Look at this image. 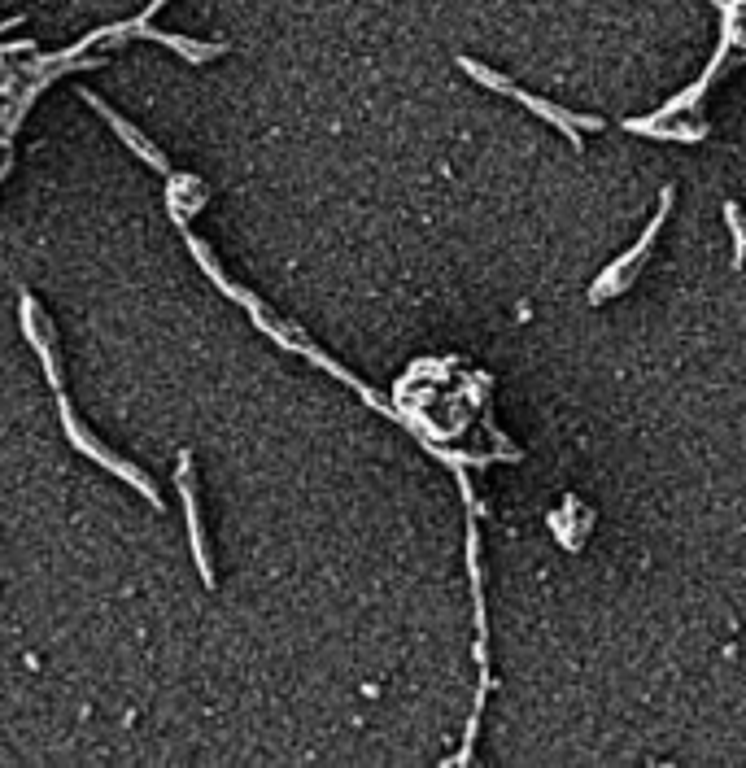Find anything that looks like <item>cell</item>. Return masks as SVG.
I'll list each match as a JSON object with an SVG mask.
<instances>
[{"label":"cell","mask_w":746,"mask_h":768,"mask_svg":"<svg viewBox=\"0 0 746 768\" xmlns=\"http://www.w3.org/2000/svg\"><path fill=\"white\" fill-rule=\"evenodd\" d=\"M629 131H642V136H655V140H703V127H659V123H642V118H629V123H624Z\"/></svg>","instance_id":"7"},{"label":"cell","mask_w":746,"mask_h":768,"mask_svg":"<svg viewBox=\"0 0 746 768\" xmlns=\"http://www.w3.org/2000/svg\"><path fill=\"white\" fill-rule=\"evenodd\" d=\"M131 35H144V40H162V44H171L175 53H184L188 62H210V57H219L223 53V44H197V40H184V35H166V31H149V22H140V27H131Z\"/></svg>","instance_id":"6"},{"label":"cell","mask_w":746,"mask_h":768,"mask_svg":"<svg viewBox=\"0 0 746 768\" xmlns=\"http://www.w3.org/2000/svg\"><path fill=\"white\" fill-rule=\"evenodd\" d=\"M57 415H62V428H66L70 446H75L79 454H88V459H96V463H101V467H110L114 476H123V480H127L131 489H136L140 498H149L153 507H158V489H153V480L144 476L140 467H131V463H123V459H118V454H110V450H105L101 441H96L92 432H88V428H83L79 419H75V411H70V402H66V393H57Z\"/></svg>","instance_id":"1"},{"label":"cell","mask_w":746,"mask_h":768,"mask_svg":"<svg viewBox=\"0 0 746 768\" xmlns=\"http://www.w3.org/2000/svg\"><path fill=\"white\" fill-rule=\"evenodd\" d=\"M668 206H672V188H664V197H659V210H655L651 227H646V232H642V240H637V245L629 249V254H620L616 262H611V267H607L603 275H598L594 293H589V297H594V302H603V297H611V293H620V288H624V275H629V271L637 267V262L646 258V249H651V240L659 236V227H664V214H668Z\"/></svg>","instance_id":"2"},{"label":"cell","mask_w":746,"mask_h":768,"mask_svg":"<svg viewBox=\"0 0 746 768\" xmlns=\"http://www.w3.org/2000/svg\"><path fill=\"white\" fill-rule=\"evenodd\" d=\"M83 101H88V105H96V110H101V118H105V123H110V127L118 131V136H123V144H127V149H131V153H136V158H144V162H149V166H158V171H162V175H171V166H166V158H162V149H153V144H149V140H144V136H140V131H136V127H131V123H127V118H118V114L110 110V105H105V101H101V96H92V92H83Z\"/></svg>","instance_id":"4"},{"label":"cell","mask_w":746,"mask_h":768,"mask_svg":"<svg viewBox=\"0 0 746 768\" xmlns=\"http://www.w3.org/2000/svg\"><path fill=\"white\" fill-rule=\"evenodd\" d=\"M179 498H184V515H188V537H192V555H197L201 581L214 585V563L206 550V528H201V507H197V480H192V454H179Z\"/></svg>","instance_id":"3"},{"label":"cell","mask_w":746,"mask_h":768,"mask_svg":"<svg viewBox=\"0 0 746 768\" xmlns=\"http://www.w3.org/2000/svg\"><path fill=\"white\" fill-rule=\"evenodd\" d=\"M459 70H467V79H476V83H485V88H493V92H507L511 88V79H502V75H493L489 66H480V62H472V57H459Z\"/></svg>","instance_id":"8"},{"label":"cell","mask_w":746,"mask_h":768,"mask_svg":"<svg viewBox=\"0 0 746 768\" xmlns=\"http://www.w3.org/2000/svg\"><path fill=\"white\" fill-rule=\"evenodd\" d=\"M507 92H511V96H515V101H520V105H528V110H533V114L550 118V123H555L559 131H568L572 140H576V131H598V127H603V118H589V114H568V110H559V105L541 101V96H533V92L515 88V83H511ZM576 144H581V140H576Z\"/></svg>","instance_id":"5"},{"label":"cell","mask_w":746,"mask_h":768,"mask_svg":"<svg viewBox=\"0 0 746 768\" xmlns=\"http://www.w3.org/2000/svg\"><path fill=\"white\" fill-rule=\"evenodd\" d=\"M725 223H729V232H733V258L742 262V219H738V206H725Z\"/></svg>","instance_id":"9"}]
</instances>
